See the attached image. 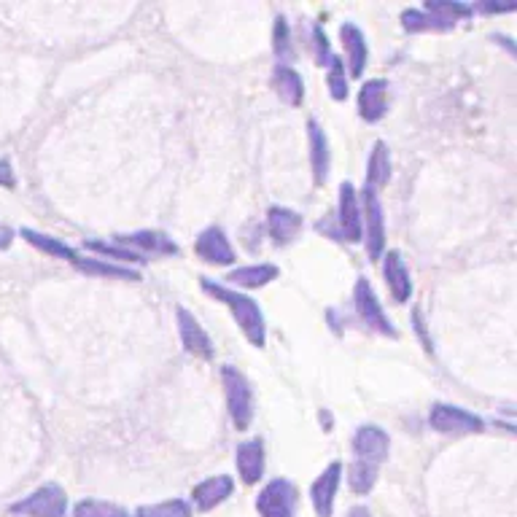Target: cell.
Wrapping results in <instances>:
<instances>
[{"label": "cell", "mask_w": 517, "mask_h": 517, "mask_svg": "<svg viewBox=\"0 0 517 517\" xmlns=\"http://www.w3.org/2000/svg\"><path fill=\"white\" fill-rule=\"evenodd\" d=\"M353 302H356V313L369 329H375L377 334H383V337H391L396 340L399 334H396L394 324L388 321V316L383 313V305H380V299H377L375 289H372V283L367 278H359L356 281V289H353Z\"/></svg>", "instance_id": "ba28073f"}, {"label": "cell", "mask_w": 517, "mask_h": 517, "mask_svg": "<svg viewBox=\"0 0 517 517\" xmlns=\"http://www.w3.org/2000/svg\"><path fill=\"white\" fill-rule=\"evenodd\" d=\"M388 111V84L383 79L364 81L359 89V116L364 122H380Z\"/></svg>", "instance_id": "2e32d148"}, {"label": "cell", "mask_w": 517, "mask_h": 517, "mask_svg": "<svg viewBox=\"0 0 517 517\" xmlns=\"http://www.w3.org/2000/svg\"><path fill=\"white\" fill-rule=\"evenodd\" d=\"M281 270L275 264H251V267H237L227 275L229 283H235L240 289H262L270 281H275Z\"/></svg>", "instance_id": "7402d4cb"}, {"label": "cell", "mask_w": 517, "mask_h": 517, "mask_svg": "<svg viewBox=\"0 0 517 517\" xmlns=\"http://www.w3.org/2000/svg\"><path fill=\"white\" fill-rule=\"evenodd\" d=\"M340 480H342V464L340 461H332V464L326 466L324 472L318 474V480L313 482V488H310V501H313V509H316L318 517H332L334 496H337Z\"/></svg>", "instance_id": "30bf717a"}, {"label": "cell", "mask_w": 517, "mask_h": 517, "mask_svg": "<svg viewBox=\"0 0 517 517\" xmlns=\"http://www.w3.org/2000/svg\"><path fill=\"white\" fill-rule=\"evenodd\" d=\"M22 240L25 243H30L33 248H38V251H44V254L54 256V259H68V262L73 264V259H76V251H73L71 246H65L62 240H57V237L52 235H41V232H36V229H30V227H22Z\"/></svg>", "instance_id": "cb8c5ba5"}, {"label": "cell", "mask_w": 517, "mask_h": 517, "mask_svg": "<svg viewBox=\"0 0 517 517\" xmlns=\"http://www.w3.org/2000/svg\"><path fill=\"white\" fill-rule=\"evenodd\" d=\"M272 89H275L283 103L291 108H299L302 106V100H305L302 76H299L291 65H275V71H272Z\"/></svg>", "instance_id": "ffe728a7"}, {"label": "cell", "mask_w": 517, "mask_h": 517, "mask_svg": "<svg viewBox=\"0 0 517 517\" xmlns=\"http://www.w3.org/2000/svg\"><path fill=\"white\" fill-rule=\"evenodd\" d=\"M307 132H310V162H313V178L316 184H326L329 178V167H332V151H329V138L326 132L318 127L316 119L307 122Z\"/></svg>", "instance_id": "d6986e66"}, {"label": "cell", "mask_w": 517, "mask_h": 517, "mask_svg": "<svg viewBox=\"0 0 517 517\" xmlns=\"http://www.w3.org/2000/svg\"><path fill=\"white\" fill-rule=\"evenodd\" d=\"M73 267L87 275H100V278H116V281H141V272L122 267V264H108L103 259H73Z\"/></svg>", "instance_id": "603a6c76"}, {"label": "cell", "mask_w": 517, "mask_h": 517, "mask_svg": "<svg viewBox=\"0 0 517 517\" xmlns=\"http://www.w3.org/2000/svg\"><path fill=\"white\" fill-rule=\"evenodd\" d=\"M200 286L205 294H211L216 302L227 307L232 318L237 321V326L243 329L246 340L254 345V348H264V340H267V324H264V313L262 307L256 305L254 299L240 294L235 289H227L221 283H213L211 278H200Z\"/></svg>", "instance_id": "7a4b0ae2"}, {"label": "cell", "mask_w": 517, "mask_h": 517, "mask_svg": "<svg viewBox=\"0 0 517 517\" xmlns=\"http://www.w3.org/2000/svg\"><path fill=\"white\" fill-rule=\"evenodd\" d=\"M178 332H181V342H184L186 353H192L194 359H213L211 337H208V332L202 329L200 321L186 307H178Z\"/></svg>", "instance_id": "8fae6325"}, {"label": "cell", "mask_w": 517, "mask_h": 517, "mask_svg": "<svg viewBox=\"0 0 517 517\" xmlns=\"http://www.w3.org/2000/svg\"><path fill=\"white\" fill-rule=\"evenodd\" d=\"M299 493L297 485L286 477L270 480L256 496V512L259 517H297Z\"/></svg>", "instance_id": "5b68a950"}, {"label": "cell", "mask_w": 517, "mask_h": 517, "mask_svg": "<svg viewBox=\"0 0 517 517\" xmlns=\"http://www.w3.org/2000/svg\"><path fill=\"white\" fill-rule=\"evenodd\" d=\"M116 243L124 248H138L143 254L151 256H176L178 246L173 243V237H167L165 232H154V229H143V232H132V235H119Z\"/></svg>", "instance_id": "5bb4252c"}, {"label": "cell", "mask_w": 517, "mask_h": 517, "mask_svg": "<svg viewBox=\"0 0 517 517\" xmlns=\"http://www.w3.org/2000/svg\"><path fill=\"white\" fill-rule=\"evenodd\" d=\"M299 229H302V216L297 211L281 208V205L270 208V213H267V232H270L275 246H289L291 240L299 235Z\"/></svg>", "instance_id": "ac0fdd59"}, {"label": "cell", "mask_w": 517, "mask_h": 517, "mask_svg": "<svg viewBox=\"0 0 517 517\" xmlns=\"http://www.w3.org/2000/svg\"><path fill=\"white\" fill-rule=\"evenodd\" d=\"M423 11H429L434 17L445 19V22H453V25H456L458 19H466L474 14L472 6L456 3V0H429V3L423 6Z\"/></svg>", "instance_id": "4316f807"}, {"label": "cell", "mask_w": 517, "mask_h": 517, "mask_svg": "<svg viewBox=\"0 0 517 517\" xmlns=\"http://www.w3.org/2000/svg\"><path fill=\"white\" fill-rule=\"evenodd\" d=\"M326 68H329V76H326V81H329V95H332V100L342 103V100L348 97V79H345V65H342L340 57H332V62H329Z\"/></svg>", "instance_id": "4dcf8cb0"}, {"label": "cell", "mask_w": 517, "mask_h": 517, "mask_svg": "<svg viewBox=\"0 0 517 517\" xmlns=\"http://www.w3.org/2000/svg\"><path fill=\"white\" fill-rule=\"evenodd\" d=\"M337 227H340V240L359 243L364 237V224H361V205L359 192L351 181L340 184V205H337Z\"/></svg>", "instance_id": "9c48e42d"}, {"label": "cell", "mask_w": 517, "mask_h": 517, "mask_svg": "<svg viewBox=\"0 0 517 517\" xmlns=\"http://www.w3.org/2000/svg\"><path fill=\"white\" fill-rule=\"evenodd\" d=\"M383 278H386L388 291H391L394 302H399V305L410 302L412 297L410 270H407V264H404L399 251H388V254H383Z\"/></svg>", "instance_id": "9a60e30c"}, {"label": "cell", "mask_w": 517, "mask_h": 517, "mask_svg": "<svg viewBox=\"0 0 517 517\" xmlns=\"http://www.w3.org/2000/svg\"><path fill=\"white\" fill-rule=\"evenodd\" d=\"M135 517H192V507L184 499H170L162 504H146L135 512Z\"/></svg>", "instance_id": "f1b7e54d"}, {"label": "cell", "mask_w": 517, "mask_h": 517, "mask_svg": "<svg viewBox=\"0 0 517 517\" xmlns=\"http://www.w3.org/2000/svg\"><path fill=\"white\" fill-rule=\"evenodd\" d=\"M348 517H372V512H369L367 507H353L351 512H348Z\"/></svg>", "instance_id": "d590c367"}, {"label": "cell", "mask_w": 517, "mask_h": 517, "mask_svg": "<svg viewBox=\"0 0 517 517\" xmlns=\"http://www.w3.org/2000/svg\"><path fill=\"white\" fill-rule=\"evenodd\" d=\"M73 517H130V512L111 501L84 499L73 507Z\"/></svg>", "instance_id": "83f0119b"}, {"label": "cell", "mask_w": 517, "mask_h": 517, "mask_svg": "<svg viewBox=\"0 0 517 517\" xmlns=\"http://www.w3.org/2000/svg\"><path fill=\"white\" fill-rule=\"evenodd\" d=\"M313 44H316V62L321 68H326L329 62H332V49H329V38H326L324 27L316 25L313 27Z\"/></svg>", "instance_id": "d6a6232c"}, {"label": "cell", "mask_w": 517, "mask_h": 517, "mask_svg": "<svg viewBox=\"0 0 517 517\" xmlns=\"http://www.w3.org/2000/svg\"><path fill=\"white\" fill-rule=\"evenodd\" d=\"M340 38L342 46H345V54H348V65H351V76L353 79H361L364 73V65H367L369 49L367 41H364V33L353 22H345L340 27Z\"/></svg>", "instance_id": "44dd1931"}, {"label": "cell", "mask_w": 517, "mask_h": 517, "mask_svg": "<svg viewBox=\"0 0 517 517\" xmlns=\"http://www.w3.org/2000/svg\"><path fill=\"white\" fill-rule=\"evenodd\" d=\"M194 251L205 264H219V267L235 264V251L229 246V237L224 235L221 227H208L205 232H200Z\"/></svg>", "instance_id": "7c38bea8"}, {"label": "cell", "mask_w": 517, "mask_h": 517, "mask_svg": "<svg viewBox=\"0 0 517 517\" xmlns=\"http://www.w3.org/2000/svg\"><path fill=\"white\" fill-rule=\"evenodd\" d=\"M9 512L17 517H65L68 515V496L57 482H46L22 501H14Z\"/></svg>", "instance_id": "277c9868"}, {"label": "cell", "mask_w": 517, "mask_h": 517, "mask_svg": "<svg viewBox=\"0 0 517 517\" xmlns=\"http://www.w3.org/2000/svg\"><path fill=\"white\" fill-rule=\"evenodd\" d=\"M388 178H391V154H388L386 143L377 141L367 162V186L377 192L380 186L388 184Z\"/></svg>", "instance_id": "d4e9b609"}, {"label": "cell", "mask_w": 517, "mask_h": 517, "mask_svg": "<svg viewBox=\"0 0 517 517\" xmlns=\"http://www.w3.org/2000/svg\"><path fill=\"white\" fill-rule=\"evenodd\" d=\"M84 248H87V251H95V254L100 256H111V259H116V262H122V264H146V256H141L138 251H130V248H124V246H108V243L87 240Z\"/></svg>", "instance_id": "f546056e"}, {"label": "cell", "mask_w": 517, "mask_h": 517, "mask_svg": "<svg viewBox=\"0 0 517 517\" xmlns=\"http://www.w3.org/2000/svg\"><path fill=\"white\" fill-rule=\"evenodd\" d=\"M402 25L404 30L410 33H447L453 30V22H445V19L434 17L429 11H418V9H407L402 11Z\"/></svg>", "instance_id": "484cf974"}, {"label": "cell", "mask_w": 517, "mask_h": 517, "mask_svg": "<svg viewBox=\"0 0 517 517\" xmlns=\"http://www.w3.org/2000/svg\"><path fill=\"white\" fill-rule=\"evenodd\" d=\"M272 41H275V57H278V65H289L291 60V33H289V22L283 17L275 19V33H272Z\"/></svg>", "instance_id": "1f68e13d"}, {"label": "cell", "mask_w": 517, "mask_h": 517, "mask_svg": "<svg viewBox=\"0 0 517 517\" xmlns=\"http://www.w3.org/2000/svg\"><path fill=\"white\" fill-rule=\"evenodd\" d=\"M221 383H224L227 410L235 429L248 431V426L254 421V391H251L248 377L237 367H224L221 369Z\"/></svg>", "instance_id": "3957f363"}, {"label": "cell", "mask_w": 517, "mask_h": 517, "mask_svg": "<svg viewBox=\"0 0 517 517\" xmlns=\"http://www.w3.org/2000/svg\"><path fill=\"white\" fill-rule=\"evenodd\" d=\"M0 186L3 189H14L17 186V176H14V167L9 159H0Z\"/></svg>", "instance_id": "836d02e7"}, {"label": "cell", "mask_w": 517, "mask_h": 517, "mask_svg": "<svg viewBox=\"0 0 517 517\" xmlns=\"http://www.w3.org/2000/svg\"><path fill=\"white\" fill-rule=\"evenodd\" d=\"M232 491H235V480L229 474H216V477H208L200 485H194L192 501L200 512H211L219 504H224L232 496Z\"/></svg>", "instance_id": "4fadbf2b"}, {"label": "cell", "mask_w": 517, "mask_h": 517, "mask_svg": "<svg viewBox=\"0 0 517 517\" xmlns=\"http://www.w3.org/2000/svg\"><path fill=\"white\" fill-rule=\"evenodd\" d=\"M361 224H367V254L372 262L383 259V251H386V216H383V205H380V197H377L375 189L364 186L361 189Z\"/></svg>", "instance_id": "52a82bcc"}, {"label": "cell", "mask_w": 517, "mask_h": 517, "mask_svg": "<svg viewBox=\"0 0 517 517\" xmlns=\"http://www.w3.org/2000/svg\"><path fill=\"white\" fill-rule=\"evenodd\" d=\"M11 240H14V232L9 227H0V251H6L11 246Z\"/></svg>", "instance_id": "e575fe53"}, {"label": "cell", "mask_w": 517, "mask_h": 517, "mask_svg": "<svg viewBox=\"0 0 517 517\" xmlns=\"http://www.w3.org/2000/svg\"><path fill=\"white\" fill-rule=\"evenodd\" d=\"M391 439L380 426H359L353 434V461L348 466V485L356 496H367L375 488L380 466L386 464Z\"/></svg>", "instance_id": "6da1fadb"}, {"label": "cell", "mask_w": 517, "mask_h": 517, "mask_svg": "<svg viewBox=\"0 0 517 517\" xmlns=\"http://www.w3.org/2000/svg\"><path fill=\"white\" fill-rule=\"evenodd\" d=\"M431 429L445 434V437H469V434H480L485 429L482 418H477L474 412L453 407V404H434L429 412Z\"/></svg>", "instance_id": "8992f818"}, {"label": "cell", "mask_w": 517, "mask_h": 517, "mask_svg": "<svg viewBox=\"0 0 517 517\" xmlns=\"http://www.w3.org/2000/svg\"><path fill=\"white\" fill-rule=\"evenodd\" d=\"M235 464L240 480L246 485H256L264 474V445L262 439H248L243 445H237Z\"/></svg>", "instance_id": "e0dca14e"}]
</instances>
